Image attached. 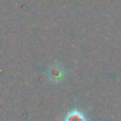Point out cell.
Returning a JSON list of instances; mask_svg holds the SVG:
<instances>
[{
	"mask_svg": "<svg viewBox=\"0 0 121 121\" xmlns=\"http://www.w3.org/2000/svg\"><path fill=\"white\" fill-rule=\"evenodd\" d=\"M65 75H66L65 70L58 63L53 64V65L47 70V72H46L47 78L54 82H61V80H63Z\"/></svg>",
	"mask_w": 121,
	"mask_h": 121,
	"instance_id": "obj_1",
	"label": "cell"
},
{
	"mask_svg": "<svg viewBox=\"0 0 121 121\" xmlns=\"http://www.w3.org/2000/svg\"><path fill=\"white\" fill-rule=\"evenodd\" d=\"M63 121H87V117L80 110L73 109L65 115Z\"/></svg>",
	"mask_w": 121,
	"mask_h": 121,
	"instance_id": "obj_2",
	"label": "cell"
}]
</instances>
